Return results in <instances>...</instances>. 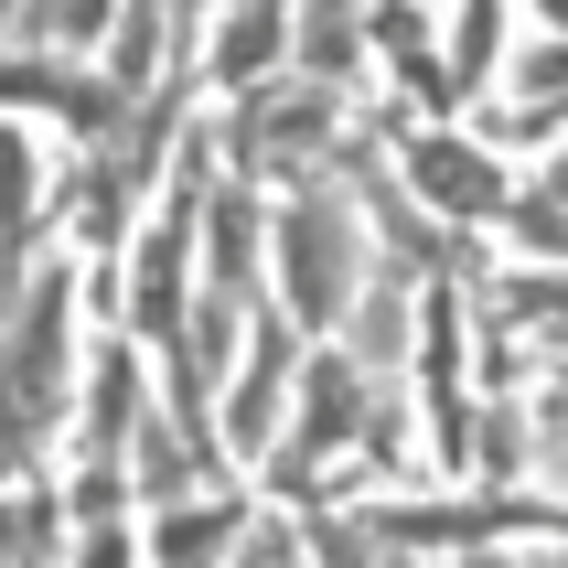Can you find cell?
Masks as SVG:
<instances>
[{"instance_id":"obj_13","label":"cell","mask_w":568,"mask_h":568,"mask_svg":"<svg viewBox=\"0 0 568 568\" xmlns=\"http://www.w3.org/2000/svg\"><path fill=\"white\" fill-rule=\"evenodd\" d=\"M204 236H215V301H236V312H247V301H257V204H247V183L215 193Z\"/></svg>"},{"instance_id":"obj_10","label":"cell","mask_w":568,"mask_h":568,"mask_svg":"<svg viewBox=\"0 0 568 568\" xmlns=\"http://www.w3.org/2000/svg\"><path fill=\"white\" fill-rule=\"evenodd\" d=\"M290 43H301V11H225V32H215V75L257 97V75H268V64H290Z\"/></svg>"},{"instance_id":"obj_8","label":"cell","mask_w":568,"mask_h":568,"mask_svg":"<svg viewBox=\"0 0 568 568\" xmlns=\"http://www.w3.org/2000/svg\"><path fill=\"white\" fill-rule=\"evenodd\" d=\"M236 537H257L236 505H172V515H151V568H236L247 558Z\"/></svg>"},{"instance_id":"obj_2","label":"cell","mask_w":568,"mask_h":568,"mask_svg":"<svg viewBox=\"0 0 568 568\" xmlns=\"http://www.w3.org/2000/svg\"><path fill=\"white\" fill-rule=\"evenodd\" d=\"M344 140V97L333 87H257L236 119H225V161L257 172V161H290V172H312V151Z\"/></svg>"},{"instance_id":"obj_9","label":"cell","mask_w":568,"mask_h":568,"mask_svg":"<svg viewBox=\"0 0 568 568\" xmlns=\"http://www.w3.org/2000/svg\"><path fill=\"white\" fill-rule=\"evenodd\" d=\"M418 301L429 290H408V268H386V280H365V301H354V365H418Z\"/></svg>"},{"instance_id":"obj_4","label":"cell","mask_w":568,"mask_h":568,"mask_svg":"<svg viewBox=\"0 0 568 568\" xmlns=\"http://www.w3.org/2000/svg\"><path fill=\"white\" fill-rule=\"evenodd\" d=\"M408 193L450 225V236H462V225H483V215H515V193H505V172H494V151H473V140H408Z\"/></svg>"},{"instance_id":"obj_22","label":"cell","mask_w":568,"mask_h":568,"mask_svg":"<svg viewBox=\"0 0 568 568\" xmlns=\"http://www.w3.org/2000/svg\"><path fill=\"white\" fill-rule=\"evenodd\" d=\"M537 193H558V204H568V151H558V161L537 172Z\"/></svg>"},{"instance_id":"obj_18","label":"cell","mask_w":568,"mask_h":568,"mask_svg":"<svg viewBox=\"0 0 568 568\" xmlns=\"http://www.w3.org/2000/svg\"><path fill=\"white\" fill-rule=\"evenodd\" d=\"M365 43H376V54H397L408 75H418V64H440V54H429V11H408V0L365 11Z\"/></svg>"},{"instance_id":"obj_21","label":"cell","mask_w":568,"mask_h":568,"mask_svg":"<svg viewBox=\"0 0 568 568\" xmlns=\"http://www.w3.org/2000/svg\"><path fill=\"white\" fill-rule=\"evenodd\" d=\"M537 440H547V450H568V386H558V397H547V418H537Z\"/></svg>"},{"instance_id":"obj_12","label":"cell","mask_w":568,"mask_h":568,"mask_svg":"<svg viewBox=\"0 0 568 568\" xmlns=\"http://www.w3.org/2000/svg\"><path fill=\"white\" fill-rule=\"evenodd\" d=\"M161 64H183V11H119V32H108V87L140 97Z\"/></svg>"},{"instance_id":"obj_14","label":"cell","mask_w":568,"mask_h":568,"mask_svg":"<svg viewBox=\"0 0 568 568\" xmlns=\"http://www.w3.org/2000/svg\"><path fill=\"white\" fill-rule=\"evenodd\" d=\"M537 450H547V440H537V418L515 408V397H494V408H483V429H473V473H483V483H515Z\"/></svg>"},{"instance_id":"obj_19","label":"cell","mask_w":568,"mask_h":568,"mask_svg":"<svg viewBox=\"0 0 568 568\" xmlns=\"http://www.w3.org/2000/svg\"><path fill=\"white\" fill-rule=\"evenodd\" d=\"M515 247L568 257V204H558V193H515Z\"/></svg>"},{"instance_id":"obj_1","label":"cell","mask_w":568,"mask_h":568,"mask_svg":"<svg viewBox=\"0 0 568 568\" xmlns=\"http://www.w3.org/2000/svg\"><path fill=\"white\" fill-rule=\"evenodd\" d=\"M280 280H290V322L301 333H333V322H354V301H365V204L333 183H301L280 204Z\"/></svg>"},{"instance_id":"obj_20","label":"cell","mask_w":568,"mask_h":568,"mask_svg":"<svg viewBox=\"0 0 568 568\" xmlns=\"http://www.w3.org/2000/svg\"><path fill=\"white\" fill-rule=\"evenodd\" d=\"M75 568H140V547H129L119 515H108V526H75Z\"/></svg>"},{"instance_id":"obj_6","label":"cell","mask_w":568,"mask_h":568,"mask_svg":"<svg viewBox=\"0 0 568 568\" xmlns=\"http://www.w3.org/2000/svg\"><path fill=\"white\" fill-rule=\"evenodd\" d=\"M354 429H365V365H354V354H322V365H312V418H301L290 462H268V473H280V494H301V483H312V462H333ZM354 450H365V440H354Z\"/></svg>"},{"instance_id":"obj_5","label":"cell","mask_w":568,"mask_h":568,"mask_svg":"<svg viewBox=\"0 0 568 568\" xmlns=\"http://www.w3.org/2000/svg\"><path fill=\"white\" fill-rule=\"evenodd\" d=\"M183 268H193V225H172V215H161L151 236H140V257H129V322H140L161 354L183 344V333H193V312H204V301L183 290Z\"/></svg>"},{"instance_id":"obj_7","label":"cell","mask_w":568,"mask_h":568,"mask_svg":"<svg viewBox=\"0 0 568 568\" xmlns=\"http://www.w3.org/2000/svg\"><path fill=\"white\" fill-rule=\"evenodd\" d=\"M140 354H97V376H87V418H75V462L87 473H119V450H140Z\"/></svg>"},{"instance_id":"obj_3","label":"cell","mask_w":568,"mask_h":568,"mask_svg":"<svg viewBox=\"0 0 568 568\" xmlns=\"http://www.w3.org/2000/svg\"><path fill=\"white\" fill-rule=\"evenodd\" d=\"M290 376H312V365H301V333H290V322H257L247 376H236V397H225V462H280L268 440H280Z\"/></svg>"},{"instance_id":"obj_25","label":"cell","mask_w":568,"mask_h":568,"mask_svg":"<svg viewBox=\"0 0 568 568\" xmlns=\"http://www.w3.org/2000/svg\"><path fill=\"white\" fill-rule=\"evenodd\" d=\"M537 568H568V547H547V558H537Z\"/></svg>"},{"instance_id":"obj_15","label":"cell","mask_w":568,"mask_h":568,"mask_svg":"<svg viewBox=\"0 0 568 568\" xmlns=\"http://www.w3.org/2000/svg\"><path fill=\"white\" fill-rule=\"evenodd\" d=\"M505 22L515 11H494V0H473V11L450 22V97H462V108L483 97V75H494V54H505Z\"/></svg>"},{"instance_id":"obj_11","label":"cell","mask_w":568,"mask_h":568,"mask_svg":"<svg viewBox=\"0 0 568 568\" xmlns=\"http://www.w3.org/2000/svg\"><path fill=\"white\" fill-rule=\"evenodd\" d=\"M290 64H301V87H333V97H344L354 75H365V11H301Z\"/></svg>"},{"instance_id":"obj_23","label":"cell","mask_w":568,"mask_h":568,"mask_svg":"<svg viewBox=\"0 0 568 568\" xmlns=\"http://www.w3.org/2000/svg\"><path fill=\"white\" fill-rule=\"evenodd\" d=\"M537 22H558V43H568V0H537Z\"/></svg>"},{"instance_id":"obj_26","label":"cell","mask_w":568,"mask_h":568,"mask_svg":"<svg viewBox=\"0 0 568 568\" xmlns=\"http://www.w3.org/2000/svg\"><path fill=\"white\" fill-rule=\"evenodd\" d=\"M558 505H568V450H558Z\"/></svg>"},{"instance_id":"obj_24","label":"cell","mask_w":568,"mask_h":568,"mask_svg":"<svg viewBox=\"0 0 568 568\" xmlns=\"http://www.w3.org/2000/svg\"><path fill=\"white\" fill-rule=\"evenodd\" d=\"M462 568H515V558H483V547H473V558H462Z\"/></svg>"},{"instance_id":"obj_16","label":"cell","mask_w":568,"mask_h":568,"mask_svg":"<svg viewBox=\"0 0 568 568\" xmlns=\"http://www.w3.org/2000/svg\"><path fill=\"white\" fill-rule=\"evenodd\" d=\"M64 515H75V505H54V483H11V558H22V568H43V558H54V547H64Z\"/></svg>"},{"instance_id":"obj_17","label":"cell","mask_w":568,"mask_h":568,"mask_svg":"<svg viewBox=\"0 0 568 568\" xmlns=\"http://www.w3.org/2000/svg\"><path fill=\"white\" fill-rule=\"evenodd\" d=\"M301 537H312V558H322V568H408V547H386L365 515H312Z\"/></svg>"}]
</instances>
